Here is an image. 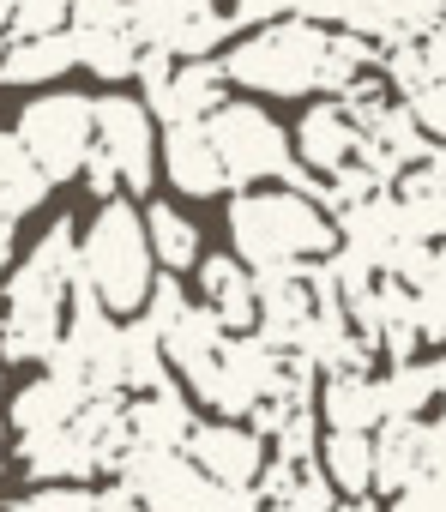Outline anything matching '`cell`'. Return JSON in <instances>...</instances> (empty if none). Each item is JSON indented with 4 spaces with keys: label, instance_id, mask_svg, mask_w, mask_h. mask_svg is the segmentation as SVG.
I'll return each mask as SVG.
<instances>
[{
    "label": "cell",
    "instance_id": "1",
    "mask_svg": "<svg viewBox=\"0 0 446 512\" xmlns=\"http://www.w3.org/2000/svg\"><path fill=\"white\" fill-rule=\"evenodd\" d=\"M79 278V235L67 217L43 229L31 260L7 278V314H0V362H49L67 338V296Z\"/></svg>",
    "mask_w": 446,
    "mask_h": 512
},
{
    "label": "cell",
    "instance_id": "2",
    "mask_svg": "<svg viewBox=\"0 0 446 512\" xmlns=\"http://www.w3.org/2000/svg\"><path fill=\"white\" fill-rule=\"evenodd\" d=\"M338 229L320 199L290 193V187H260L230 199V253L248 272L272 266H302V260H332Z\"/></svg>",
    "mask_w": 446,
    "mask_h": 512
},
{
    "label": "cell",
    "instance_id": "3",
    "mask_svg": "<svg viewBox=\"0 0 446 512\" xmlns=\"http://www.w3.org/2000/svg\"><path fill=\"white\" fill-rule=\"evenodd\" d=\"M79 278L97 290V302L109 314H145L151 290H157V253H151V229L127 199L97 205L85 241H79Z\"/></svg>",
    "mask_w": 446,
    "mask_h": 512
},
{
    "label": "cell",
    "instance_id": "4",
    "mask_svg": "<svg viewBox=\"0 0 446 512\" xmlns=\"http://www.w3.org/2000/svg\"><path fill=\"white\" fill-rule=\"evenodd\" d=\"M326 49L332 37L308 19H284V25H266L254 31L248 43H236L223 55V73L248 91H266V97H308L320 85V67H326Z\"/></svg>",
    "mask_w": 446,
    "mask_h": 512
},
{
    "label": "cell",
    "instance_id": "5",
    "mask_svg": "<svg viewBox=\"0 0 446 512\" xmlns=\"http://www.w3.org/2000/svg\"><path fill=\"white\" fill-rule=\"evenodd\" d=\"M284 368H290V356H278L266 338H230L199 374H187V392L205 410H217V422H236V416L260 410L266 398H278Z\"/></svg>",
    "mask_w": 446,
    "mask_h": 512
},
{
    "label": "cell",
    "instance_id": "6",
    "mask_svg": "<svg viewBox=\"0 0 446 512\" xmlns=\"http://www.w3.org/2000/svg\"><path fill=\"white\" fill-rule=\"evenodd\" d=\"M25 151L43 163L49 181H73L85 175V163L97 157V97H79V91H43L25 103L19 127Z\"/></svg>",
    "mask_w": 446,
    "mask_h": 512
},
{
    "label": "cell",
    "instance_id": "7",
    "mask_svg": "<svg viewBox=\"0 0 446 512\" xmlns=\"http://www.w3.org/2000/svg\"><path fill=\"white\" fill-rule=\"evenodd\" d=\"M217 157H223V175H230V187H248V181H284L290 175V139L284 127L254 109V103H223L211 121H205Z\"/></svg>",
    "mask_w": 446,
    "mask_h": 512
},
{
    "label": "cell",
    "instance_id": "8",
    "mask_svg": "<svg viewBox=\"0 0 446 512\" xmlns=\"http://www.w3.org/2000/svg\"><path fill=\"white\" fill-rule=\"evenodd\" d=\"M133 31L151 55L169 61H205L223 37L236 31V19L217 0H133Z\"/></svg>",
    "mask_w": 446,
    "mask_h": 512
},
{
    "label": "cell",
    "instance_id": "9",
    "mask_svg": "<svg viewBox=\"0 0 446 512\" xmlns=\"http://www.w3.org/2000/svg\"><path fill=\"white\" fill-rule=\"evenodd\" d=\"M115 482L133 488L145 512H217V482L187 452H145V446H133L115 464Z\"/></svg>",
    "mask_w": 446,
    "mask_h": 512
},
{
    "label": "cell",
    "instance_id": "10",
    "mask_svg": "<svg viewBox=\"0 0 446 512\" xmlns=\"http://www.w3.org/2000/svg\"><path fill=\"white\" fill-rule=\"evenodd\" d=\"M223 67L211 61H187L175 67L169 55H151L145 49V67H139V91H145V109L169 127H187V121H211L223 109Z\"/></svg>",
    "mask_w": 446,
    "mask_h": 512
},
{
    "label": "cell",
    "instance_id": "11",
    "mask_svg": "<svg viewBox=\"0 0 446 512\" xmlns=\"http://www.w3.org/2000/svg\"><path fill=\"white\" fill-rule=\"evenodd\" d=\"M97 157H109V169L121 175L127 193H145L157 175V145H151V109L139 97H97Z\"/></svg>",
    "mask_w": 446,
    "mask_h": 512
},
{
    "label": "cell",
    "instance_id": "12",
    "mask_svg": "<svg viewBox=\"0 0 446 512\" xmlns=\"http://www.w3.org/2000/svg\"><path fill=\"white\" fill-rule=\"evenodd\" d=\"M187 458L217 488H260V476H266V440L242 422H199L187 440Z\"/></svg>",
    "mask_w": 446,
    "mask_h": 512
},
{
    "label": "cell",
    "instance_id": "13",
    "mask_svg": "<svg viewBox=\"0 0 446 512\" xmlns=\"http://www.w3.org/2000/svg\"><path fill=\"white\" fill-rule=\"evenodd\" d=\"M199 284H205V308L230 326V338H254L260 332V278L236 260V253H211V260H199Z\"/></svg>",
    "mask_w": 446,
    "mask_h": 512
},
{
    "label": "cell",
    "instance_id": "14",
    "mask_svg": "<svg viewBox=\"0 0 446 512\" xmlns=\"http://www.w3.org/2000/svg\"><path fill=\"white\" fill-rule=\"evenodd\" d=\"M296 151H302L308 169L338 175V169H350V163L362 157V121H356L338 97H332V103H314V109L302 115V127H296Z\"/></svg>",
    "mask_w": 446,
    "mask_h": 512
},
{
    "label": "cell",
    "instance_id": "15",
    "mask_svg": "<svg viewBox=\"0 0 446 512\" xmlns=\"http://www.w3.org/2000/svg\"><path fill=\"white\" fill-rule=\"evenodd\" d=\"M163 175H169L175 193H187V199H217L223 187H230V175H223V157H217L205 121L169 127V139H163Z\"/></svg>",
    "mask_w": 446,
    "mask_h": 512
},
{
    "label": "cell",
    "instance_id": "16",
    "mask_svg": "<svg viewBox=\"0 0 446 512\" xmlns=\"http://www.w3.org/2000/svg\"><path fill=\"white\" fill-rule=\"evenodd\" d=\"M19 464L43 482H85L91 470H109L79 422H67L55 434H19Z\"/></svg>",
    "mask_w": 446,
    "mask_h": 512
},
{
    "label": "cell",
    "instance_id": "17",
    "mask_svg": "<svg viewBox=\"0 0 446 512\" xmlns=\"http://www.w3.org/2000/svg\"><path fill=\"white\" fill-rule=\"evenodd\" d=\"M127 422H133V446H145V452H187V440L199 428L193 410H187V398L175 386L133 398L127 404Z\"/></svg>",
    "mask_w": 446,
    "mask_h": 512
},
{
    "label": "cell",
    "instance_id": "18",
    "mask_svg": "<svg viewBox=\"0 0 446 512\" xmlns=\"http://www.w3.org/2000/svg\"><path fill=\"white\" fill-rule=\"evenodd\" d=\"M320 416H326L332 434H380V422H386L380 380H368V374H326Z\"/></svg>",
    "mask_w": 446,
    "mask_h": 512
},
{
    "label": "cell",
    "instance_id": "19",
    "mask_svg": "<svg viewBox=\"0 0 446 512\" xmlns=\"http://www.w3.org/2000/svg\"><path fill=\"white\" fill-rule=\"evenodd\" d=\"M73 67H79V43L67 31H55V37H13L7 55H0V79L7 85H49V79L73 73Z\"/></svg>",
    "mask_w": 446,
    "mask_h": 512
},
{
    "label": "cell",
    "instance_id": "20",
    "mask_svg": "<svg viewBox=\"0 0 446 512\" xmlns=\"http://www.w3.org/2000/svg\"><path fill=\"white\" fill-rule=\"evenodd\" d=\"M85 404H91V398H85L79 386L43 374V380H31V386L13 398V428H19V434H55V428H67V422H79Z\"/></svg>",
    "mask_w": 446,
    "mask_h": 512
},
{
    "label": "cell",
    "instance_id": "21",
    "mask_svg": "<svg viewBox=\"0 0 446 512\" xmlns=\"http://www.w3.org/2000/svg\"><path fill=\"white\" fill-rule=\"evenodd\" d=\"M308 25H344V37H386V43H410L398 25V0H308L302 7Z\"/></svg>",
    "mask_w": 446,
    "mask_h": 512
},
{
    "label": "cell",
    "instance_id": "22",
    "mask_svg": "<svg viewBox=\"0 0 446 512\" xmlns=\"http://www.w3.org/2000/svg\"><path fill=\"white\" fill-rule=\"evenodd\" d=\"M49 199V175H43V163L25 151V139L19 133H0V217H31L37 205Z\"/></svg>",
    "mask_w": 446,
    "mask_h": 512
},
{
    "label": "cell",
    "instance_id": "23",
    "mask_svg": "<svg viewBox=\"0 0 446 512\" xmlns=\"http://www.w3.org/2000/svg\"><path fill=\"white\" fill-rule=\"evenodd\" d=\"M422 482V422H380L374 434V488H386L392 500Z\"/></svg>",
    "mask_w": 446,
    "mask_h": 512
},
{
    "label": "cell",
    "instance_id": "24",
    "mask_svg": "<svg viewBox=\"0 0 446 512\" xmlns=\"http://www.w3.org/2000/svg\"><path fill=\"white\" fill-rule=\"evenodd\" d=\"M223 344H230V326H223L211 308H187V314L175 320V332L163 338V350H169V362H175L181 374H199Z\"/></svg>",
    "mask_w": 446,
    "mask_h": 512
},
{
    "label": "cell",
    "instance_id": "25",
    "mask_svg": "<svg viewBox=\"0 0 446 512\" xmlns=\"http://www.w3.org/2000/svg\"><path fill=\"white\" fill-rule=\"evenodd\" d=\"M380 73H386V85H392L398 97H410V103H416L428 85H440V79H446V55H440L428 37H410V43H392V49H386Z\"/></svg>",
    "mask_w": 446,
    "mask_h": 512
},
{
    "label": "cell",
    "instance_id": "26",
    "mask_svg": "<svg viewBox=\"0 0 446 512\" xmlns=\"http://www.w3.org/2000/svg\"><path fill=\"white\" fill-rule=\"evenodd\" d=\"M73 37V31H67ZM79 43V67H91L97 79H139V67H145V43H139V31L127 25V31H97V37H73Z\"/></svg>",
    "mask_w": 446,
    "mask_h": 512
},
{
    "label": "cell",
    "instance_id": "27",
    "mask_svg": "<svg viewBox=\"0 0 446 512\" xmlns=\"http://www.w3.org/2000/svg\"><path fill=\"white\" fill-rule=\"evenodd\" d=\"M145 229H151V253H157V266L175 278L187 266H199V229L175 211V205H151L145 211Z\"/></svg>",
    "mask_w": 446,
    "mask_h": 512
},
{
    "label": "cell",
    "instance_id": "28",
    "mask_svg": "<svg viewBox=\"0 0 446 512\" xmlns=\"http://www.w3.org/2000/svg\"><path fill=\"white\" fill-rule=\"evenodd\" d=\"M434 398H440V386H434V362H398V368L380 380L386 422H416Z\"/></svg>",
    "mask_w": 446,
    "mask_h": 512
},
{
    "label": "cell",
    "instance_id": "29",
    "mask_svg": "<svg viewBox=\"0 0 446 512\" xmlns=\"http://www.w3.org/2000/svg\"><path fill=\"white\" fill-rule=\"evenodd\" d=\"M326 476L338 494L362 500L374 488V434H326Z\"/></svg>",
    "mask_w": 446,
    "mask_h": 512
},
{
    "label": "cell",
    "instance_id": "30",
    "mask_svg": "<svg viewBox=\"0 0 446 512\" xmlns=\"http://www.w3.org/2000/svg\"><path fill=\"white\" fill-rule=\"evenodd\" d=\"M127 386L145 398V392H163L175 386L169 380V350H163V332L151 320H127Z\"/></svg>",
    "mask_w": 446,
    "mask_h": 512
},
{
    "label": "cell",
    "instance_id": "31",
    "mask_svg": "<svg viewBox=\"0 0 446 512\" xmlns=\"http://www.w3.org/2000/svg\"><path fill=\"white\" fill-rule=\"evenodd\" d=\"M368 73H374V43L368 37H332L326 67H320V91L326 97H350Z\"/></svg>",
    "mask_w": 446,
    "mask_h": 512
},
{
    "label": "cell",
    "instance_id": "32",
    "mask_svg": "<svg viewBox=\"0 0 446 512\" xmlns=\"http://www.w3.org/2000/svg\"><path fill=\"white\" fill-rule=\"evenodd\" d=\"M133 25V0H73V37H97V31H127Z\"/></svg>",
    "mask_w": 446,
    "mask_h": 512
},
{
    "label": "cell",
    "instance_id": "33",
    "mask_svg": "<svg viewBox=\"0 0 446 512\" xmlns=\"http://www.w3.org/2000/svg\"><path fill=\"white\" fill-rule=\"evenodd\" d=\"M73 19V0H13V37H55Z\"/></svg>",
    "mask_w": 446,
    "mask_h": 512
},
{
    "label": "cell",
    "instance_id": "34",
    "mask_svg": "<svg viewBox=\"0 0 446 512\" xmlns=\"http://www.w3.org/2000/svg\"><path fill=\"white\" fill-rule=\"evenodd\" d=\"M314 440H320V416H314V410H296V416L272 434V458H284V464H308V458H314Z\"/></svg>",
    "mask_w": 446,
    "mask_h": 512
},
{
    "label": "cell",
    "instance_id": "35",
    "mask_svg": "<svg viewBox=\"0 0 446 512\" xmlns=\"http://www.w3.org/2000/svg\"><path fill=\"white\" fill-rule=\"evenodd\" d=\"M13 512H103V500L85 494L79 482H55V488H37V494L13 500Z\"/></svg>",
    "mask_w": 446,
    "mask_h": 512
},
{
    "label": "cell",
    "instance_id": "36",
    "mask_svg": "<svg viewBox=\"0 0 446 512\" xmlns=\"http://www.w3.org/2000/svg\"><path fill=\"white\" fill-rule=\"evenodd\" d=\"M187 308H193V302H187V296H181V284H175V278H169V272H163V278H157V290H151V302H145V314H139V320H151V326H157V332H163V338H169V332H175V320H181V314H187Z\"/></svg>",
    "mask_w": 446,
    "mask_h": 512
},
{
    "label": "cell",
    "instance_id": "37",
    "mask_svg": "<svg viewBox=\"0 0 446 512\" xmlns=\"http://www.w3.org/2000/svg\"><path fill=\"white\" fill-rule=\"evenodd\" d=\"M308 0H230V19L236 25H284V19H302Z\"/></svg>",
    "mask_w": 446,
    "mask_h": 512
},
{
    "label": "cell",
    "instance_id": "38",
    "mask_svg": "<svg viewBox=\"0 0 446 512\" xmlns=\"http://www.w3.org/2000/svg\"><path fill=\"white\" fill-rule=\"evenodd\" d=\"M410 109H416V127H422V133L446 151V79H440V85H428Z\"/></svg>",
    "mask_w": 446,
    "mask_h": 512
},
{
    "label": "cell",
    "instance_id": "39",
    "mask_svg": "<svg viewBox=\"0 0 446 512\" xmlns=\"http://www.w3.org/2000/svg\"><path fill=\"white\" fill-rule=\"evenodd\" d=\"M422 476L446 482V410L434 422H422Z\"/></svg>",
    "mask_w": 446,
    "mask_h": 512
},
{
    "label": "cell",
    "instance_id": "40",
    "mask_svg": "<svg viewBox=\"0 0 446 512\" xmlns=\"http://www.w3.org/2000/svg\"><path fill=\"white\" fill-rule=\"evenodd\" d=\"M392 512H446V482H434V476L410 482V488L392 500Z\"/></svg>",
    "mask_w": 446,
    "mask_h": 512
},
{
    "label": "cell",
    "instance_id": "41",
    "mask_svg": "<svg viewBox=\"0 0 446 512\" xmlns=\"http://www.w3.org/2000/svg\"><path fill=\"white\" fill-rule=\"evenodd\" d=\"M85 187H91L103 205H109V199H121V175L109 169V157H91V163H85Z\"/></svg>",
    "mask_w": 446,
    "mask_h": 512
},
{
    "label": "cell",
    "instance_id": "42",
    "mask_svg": "<svg viewBox=\"0 0 446 512\" xmlns=\"http://www.w3.org/2000/svg\"><path fill=\"white\" fill-rule=\"evenodd\" d=\"M217 512H266L260 488H217Z\"/></svg>",
    "mask_w": 446,
    "mask_h": 512
},
{
    "label": "cell",
    "instance_id": "43",
    "mask_svg": "<svg viewBox=\"0 0 446 512\" xmlns=\"http://www.w3.org/2000/svg\"><path fill=\"white\" fill-rule=\"evenodd\" d=\"M0 266H13V223L0 217Z\"/></svg>",
    "mask_w": 446,
    "mask_h": 512
},
{
    "label": "cell",
    "instance_id": "44",
    "mask_svg": "<svg viewBox=\"0 0 446 512\" xmlns=\"http://www.w3.org/2000/svg\"><path fill=\"white\" fill-rule=\"evenodd\" d=\"M428 43H434V49H440V55H446V13H440V19H434V31H428Z\"/></svg>",
    "mask_w": 446,
    "mask_h": 512
},
{
    "label": "cell",
    "instance_id": "45",
    "mask_svg": "<svg viewBox=\"0 0 446 512\" xmlns=\"http://www.w3.org/2000/svg\"><path fill=\"white\" fill-rule=\"evenodd\" d=\"M434 386H440V398H446V356L434 362Z\"/></svg>",
    "mask_w": 446,
    "mask_h": 512
},
{
    "label": "cell",
    "instance_id": "46",
    "mask_svg": "<svg viewBox=\"0 0 446 512\" xmlns=\"http://www.w3.org/2000/svg\"><path fill=\"white\" fill-rule=\"evenodd\" d=\"M338 512H374V506H338Z\"/></svg>",
    "mask_w": 446,
    "mask_h": 512
},
{
    "label": "cell",
    "instance_id": "47",
    "mask_svg": "<svg viewBox=\"0 0 446 512\" xmlns=\"http://www.w3.org/2000/svg\"><path fill=\"white\" fill-rule=\"evenodd\" d=\"M440 272H446V241H440Z\"/></svg>",
    "mask_w": 446,
    "mask_h": 512
},
{
    "label": "cell",
    "instance_id": "48",
    "mask_svg": "<svg viewBox=\"0 0 446 512\" xmlns=\"http://www.w3.org/2000/svg\"><path fill=\"white\" fill-rule=\"evenodd\" d=\"M0 55H7V43H0Z\"/></svg>",
    "mask_w": 446,
    "mask_h": 512
}]
</instances>
